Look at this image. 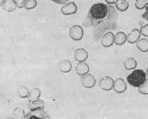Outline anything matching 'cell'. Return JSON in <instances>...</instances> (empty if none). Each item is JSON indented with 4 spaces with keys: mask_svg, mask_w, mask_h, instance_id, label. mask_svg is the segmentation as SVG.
<instances>
[{
    "mask_svg": "<svg viewBox=\"0 0 148 119\" xmlns=\"http://www.w3.org/2000/svg\"><path fill=\"white\" fill-rule=\"evenodd\" d=\"M74 57L78 63L85 62L88 58V53L84 48H78L75 50Z\"/></svg>",
    "mask_w": 148,
    "mask_h": 119,
    "instance_id": "cell-11",
    "label": "cell"
},
{
    "mask_svg": "<svg viewBox=\"0 0 148 119\" xmlns=\"http://www.w3.org/2000/svg\"><path fill=\"white\" fill-rule=\"evenodd\" d=\"M41 95L40 90L38 88H33L29 93L28 97V100L29 102H32L35 100L39 99Z\"/></svg>",
    "mask_w": 148,
    "mask_h": 119,
    "instance_id": "cell-17",
    "label": "cell"
},
{
    "mask_svg": "<svg viewBox=\"0 0 148 119\" xmlns=\"http://www.w3.org/2000/svg\"><path fill=\"white\" fill-rule=\"evenodd\" d=\"M139 92L143 95H148V79L146 80L142 84L138 87Z\"/></svg>",
    "mask_w": 148,
    "mask_h": 119,
    "instance_id": "cell-22",
    "label": "cell"
},
{
    "mask_svg": "<svg viewBox=\"0 0 148 119\" xmlns=\"http://www.w3.org/2000/svg\"><path fill=\"white\" fill-rule=\"evenodd\" d=\"M101 45L104 47H110L114 43V36L112 32H107L105 33L101 38Z\"/></svg>",
    "mask_w": 148,
    "mask_h": 119,
    "instance_id": "cell-8",
    "label": "cell"
},
{
    "mask_svg": "<svg viewBox=\"0 0 148 119\" xmlns=\"http://www.w3.org/2000/svg\"><path fill=\"white\" fill-rule=\"evenodd\" d=\"M29 108L30 110L42 109L45 108V103L43 101L38 99L32 102H29Z\"/></svg>",
    "mask_w": 148,
    "mask_h": 119,
    "instance_id": "cell-16",
    "label": "cell"
},
{
    "mask_svg": "<svg viewBox=\"0 0 148 119\" xmlns=\"http://www.w3.org/2000/svg\"><path fill=\"white\" fill-rule=\"evenodd\" d=\"M1 6L6 11H14L17 7L15 0H3L1 2Z\"/></svg>",
    "mask_w": 148,
    "mask_h": 119,
    "instance_id": "cell-10",
    "label": "cell"
},
{
    "mask_svg": "<svg viewBox=\"0 0 148 119\" xmlns=\"http://www.w3.org/2000/svg\"><path fill=\"white\" fill-rule=\"evenodd\" d=\"M18 93L20 97L22 98H28L30 93V91L27 87L25 86H21L18 88Z\"/></svg>",
    "mask_w": 148,
    "mask_h": 119,
    "instance_id": "cell-21",
    "label": "cell"
},
{
    "mask_svg": "<svg viewBox=\"0 0 148 119\" xmlns=\"http://www.w3.org/2000/svg\"><path fill=\"white\" fill-rule=\"evenodd\" d=\"M89 66L84 62L78 63L76 66V72L79 76H82L89 72Z\"/></svg>",
    "mask_w": 148,
    "mask_h": 119,
    "instance_id": "cell-14",
    "label": "cell"
},
{
    "mask_svg": "<svg viewBox=\"0 0 148 119\" xmlns=\"http://www.w3.org/2000/svg\"><path fill=\"white\" fill-rule=\"evenodd\" d=\"M140 33L143 35L144 37H148V24L145 25L140 28Z\"/></svg>",
    "mask_w": 148,
    "mask_h": 119,
    "instance_id": "cell-25",
    "label": "cell"
},
{
    "mask_svg": "<svg viewBox=\"0 0 148 119\" xmlns=\"http://www.w3.org/2000/svg\"><path fill=\"white\" fill-rule=\"evenodd\" d=\"M146 80V74L143 70L136 69L129 74L127 77V82L133 87H139Z\"/></svg>",
    "mask_w": 148,
    "mask_h": 119,
    "instance_id": "cell-1",
    "label": "cell"
},
{
    "mask_svg": "<svg viewBox=\"0 0 148 119\" xmlns=\"http://www.w3.org/2000/svg\"><path fill=\"white\" fill-rule=\"evenodd\" d=\"M140 37V32L139 29H135L131 31L127 36V41L130 44L137 42Z\"/></svg>",
    "mask_w": 148,
    "mask_h": 119,
    "instance_id": "cell-13",
    "label": "cell"
},
{
    "mask_svg": "<svg viewBox=\"0 0 148 119\" xmlns=\"http://www.w3.org/2000/svg\"><path fill=\"white\" fill-rule=\"evenodd\" d=\"M137 66V62L133 58H127L124 62V67L127 70H130L135 68Z\"/></svg>",
    "mask_w": 148,
    "mask_h": 119,
    "instance_id": "cell-18",
    "label": "cell"
},
{
    "mask_svg": "<svg viewBox=\"0 0 148 119\" xmlns=\"http://www.w3.org/2000/svg\"><path fill=\"white\" fill-rule=\"evenodd\" d=\"M126 83L123 79L118 78L114 81L113 89L115 92L119 93H123L126 90Z\"/></svg>",
    "mask_w": 148,
    "mask_h": 119,
    "instance_id": "cell-9",
    "label": "cell"
},
{
    "mask_svg": "<svg viewBox=\"0 0 148 119\" xmlns=\"http://www.w3.org/2000/svg\"><path fill=\"white\" fill-rule=\"evenodd\" d=\"M72 67V65L71 61L65 59H62L58 65V68L59 70L61 71V72L65 73H69L71 70Z\"/></svg>",
    "mask_w": 148,
    "mask_h": 119,
    "instance_id": "cell-12",
    "label": "cell"
},
{
    "mask_svg": "<svg viewBox=\"0 0 148 119\" xmlns=\"http://www.w3.org/2000/svg\"><path fill=\"white\" fill-rule=\"evenodd\" d=\"M36 6H37L36 0H27L25 6H24V7H25V8L27 10H30L36 7Z\"/></svg>",
    "mask_w": 148,
    "mask_h": 119,
    "instance_id": "cell-24",
    "label": "cell"
},
{
    "mask_svg": "<svg viewBox=\"0 0 148 119\" xmlns=\"http://www.w3.org/2000/svg\"><path fill=\"white\" fill-rule=\"evenodd\" d=\"M42 109H38V110H30V111L27 114L25 117L26 118H47L49 117L46 112Z\"/></svg>",
    "mask_w": 148,
    "mask_h": 119,
    "instance_id": "cell-7",
    "label": "cell"
},
{
    "mask_svg": "<svg viewBox=\"0 0 148 119\" xmlns=\"http://www.w3.org/2000/svg\"><path fill=\"white\" fill-rule=\"evenodd\" d=\"M108 8L107 5L103 3H97L94 4L90 8V16L95 20L103 19L107 15Z\"/></svg>",
    "mask_w": 148,
    "mask_h": 119,
    "instance_id": "cell-2",
    "label": "cell"
},
{
    "mask_svg": "<svg viewBox=\"0 0 148 119\" xmlns=\"http://www.w3.org/2000/svg\"><path fill=\"white\" fill-rule=\"evenodd\" d=\"M96 79L91 73H87L81 76V83L83 87L85 88H93L96 84Z\"/></svg>",
    "mask_w": 148,
    "mask_h": 119,
    "instance_id": "cell-4",
    "label": "cell"
},
{
    "mask_svg": "<svg viewBox=\"0 0 148 119\" xmlns=\"http://www.w3.org/2000/svg\"><path fill=\"white\" fill-rule=\"evenodd\" d=\"M138 48L142 52L148 51V40L146 39H141L136 42Z\"/></svg>",
    "mask_w": 148,
    "mask_h": 119,
    "instance_id": "cell-20",
    "label": "cell"
},
{
    "mask_svg": "<svg viewBox=\"0 0 148 119\" xmlns=\"http://www.w3.org/2000/svg\"></svg>",
    "mask_w": 148,
    "mask_h": 119,
    "instance_id": "cell-31",
    "label": "cell"
},
{
    "mask_svg": "<svg viewBox=\"0 0 148 119\" xmlns=\"http://www.w3.org/2000/svg\"><path fill=\"white\" fill-rule=\"evenodd\" d=\"M145 8H146V11H145V13L143 14L142 17H143V19L147 20H148V6H147Z\"/></svg>",
    "mask_w": 148,
    "mask_h": 119,
    "instance_id": "cell-27",
    "label": "cell"
},
{
    "mask_svg": "<svg viewBox=\"0 0 148 119\" xmlns=\"http://www.w3.org/2000/svg\"><path fill=\"white\" fill-rule=\"evenodd\" d=\"M51 1L58 4H65L67 3L69 0H51Z\"/></svg>",
    "mask_w": 148,
    "mask_h": 119,
    "instance_id": "cell-28",
    "label": "cell"
},
{
    "mask_svg": "<svg viewBox=\"0 0 148 119\" xmlns=\"http://www.w3.org/2000/svg\"><path fill=\"white\" fill-rule=\"evenodd\" d=\"M114 80L110 76L103 77L100 81V87L104 91H110L113 88Z\"/></svg>",
    "mask_w": 148,
    "mask_h": 119,
    "instance_id": "cell-5",
    "label": "cell"
},
{
    "mask_svg": "<svg viewBox=\"0 0 148 119\" xmlns=\"http://www.w3.org/2000/svg\"><path fill=\"white\" fill-rule=\"evenodd\" d=\"M146 76H147V77H148V68H147V70H146Z\"/></svg>",
    "mask_w": 148,
    "mask_h": 119,
    "instance_id": "cell-30",
    "label": "cell"
},
{
    "mask_svg": "<svg viewBox=\"0 0 148 119\" xmlns=\"http://www.w3.org/2000/svg\"><path fill=\"white\" fill-rule=\"evenodd\" d=\"M69 35L71 38L74 41H80L84 36L82 28L79 25H74L69 29Z\"/></svg>",
    "mask_w": 148,
    "mask_h": 119,
    "instance_id": "cell-3",
    "label": "cell"
},
{
    "mask_svg": "<svg viewBox=\"0 0 148 119\" xmlns=\"http://www.w3.org/2000/svg\"><path fill=\"white\" fill-rule=\"evenodd\" d=\"M78 7L74 2H69L63 6L61 8V11L64 15H71L75 13Z\"/></svg>",
    "mask_w": 148,
    "mask_h": 119,
    "instance_id": "cell-6",
    "label": "cell"
},
{
    "mask_svg": "<svg viewBox=\"0 0 148 119\" xmlns=\"http://www.w3.org/2000/svg\"><path fill=\"white\" fill-rule=\"evenodd\" d=\"M115 6L120 11H125L128 9L129 4L127 0H117Z\"/></svg>",
    "mask_w": 148,
    "mask_h": 119,
    "instance_id": "cell-19",
    "label": "cell"
},
{
    "mask_svg": "<svg viewBox=\"0 0 148 119\" xmlns=\"http://www.w3.org/2000/svg\"><path fill=\"white\" fill-rule=\"evenodd\" d=\"M148 6V0H136L135 6L138 9L142 10Z\"/></svg>",
    "mask_w": 148,
    "mask_h": 119,
    "instance_id": "cell-23",
    "label": "cell"
},
{
    "mask_svg": "<svg viewBox=\"0 0 148 119\" xmlns=\"http://www.w3.org/2000/svg\"><path fill=\"white\" fill-rule=\"evenodd\" d=\"M15 1L18 8H23L24 7V6H25L27 0H15Z\"/></svg>",
    "mask_w": 148,
    "mask_h": 119,
    "instance_id": "cell-26",
    "label": "cell"
},
{
    "mask_svg": "<svg viewBox=\"0 0 148 119\" xmlns=\"http://www.w3.org/2000/svg\"><path fill=\"white\" fill-rule=\"evenodd\" d=\"M126 35L123 32H119L114 36V43L117 45H123L126 42Z\"/></svg>",
    "mask_w": 148,
    "mask_h": 119,
    "instance_id": "cell-15",
    "label": "cell"
},
{
    "mask_svg": "<svg viewBox=\"0 0 148 119\" xmlns=\"http://www.w3.org/2000/svg\"><path fill=\"white\" fill-rule=\"evenodd\" d=\"M105 1L108 4H115L116 3V2L117 1V0H105Z\"/></svg>",
    "mask_w": 148,
    "mask_h": 119,
    "instance_id": "cell-29",
    "label": "cell"
}]
</instances>
